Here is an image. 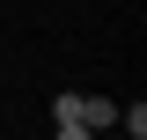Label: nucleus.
I'll list each match as a JSON object with an SVG mask.
<instances>
[{"label":"nucleus","mask_w":147,"mask_h":140,"mask_svg":"<svg viewBox=\"0 0 147 140\" xmlns=\"http://www.w3.org/2000/svg\"><path fill=\"white\" fill-rule=\"evenodd\" d=\"M59 140H96V133H88V125H59Z\"/></svg>","instance_id":"nucleus-3"},{"label":"nucleus","mask_w":147,"mask_h":140,"mask_svg":"<svg viewBox=\"0 0 147 140\" xmlns=\"http://www.w3.org/2000/svg\"><path fill=\"white\" fill-rule=\"evenodd\" d=\"M118 125H125L132 140H147V103H125V111H118Z\"/></svg>","instance_id":"nucleus-2"},{"label":"nucleus","mask_w":147,"mask_h":140,"mask_svg":"<svg viewBox=\"0 0 147 140\" xmlns=\"http://www.w3.org/2000/svg\"><path fill=\"white\" fill-rule=\"evenodd\" d=\"M52 118L59 125H88V133H103V125H118V103H110V96H52Z\"/></svg>","instance_id":"nucleus-1"}]
</instances>
